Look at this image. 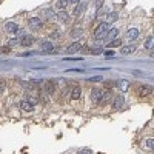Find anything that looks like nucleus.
Segmentation results:
<instances>
[{
    "instance_id": "nucleus-1",
    "label": "nucleus",
    "mask_w": 154,
    "mask_h": 154,
    "mask_svg": "<svg viewBox=\"0 0 154 154\" xmlns=\"http://www.w3.org/2000/svg\"><path fill=\"white\" fill-rule=\"evenodd\" d=\"M106 32H108V23H106V22H103V23H100L99 26L96 28L94 35H96V38L105 40V38H106Z\"/></svg>"
},
{
    "instance_id": "nucleus-2",
    "label": "nucleus",
    "mask_w": 154,
    "mask_h": 154,
    "mask_svg": "<svg viewBox=\"0 0 154 154\" xmlns=\"http://www.w3.org/2000/svg\"><path fill=\"white\" fill-rule=\"evenodd\" d=\"M151 93H152V88L149 85H142L139 88V96L140 97H148Z\"/></svg>"
},
{
    "instance_id": "nucleus-3",
    "label": "nucleus",
    "mask_w": 154,
    "mask_h": 154,
    "mask_svg": "<svg viewBox=\"0 0 154 154\" xmlns=\"http://www.w3.org/2000/svg\"><path fill=\"white\" fill-rule=\"evenodd\" d=\"M102 96H103V93H102L99 88H94L93 91H91V99H93V102H94V103H100Z\"/></svg>"
},
{
    "instance_id": "nucleus-4",
    "label": "nucleus",
    "mask_w": 154,
    "mask_h": 154,
    "mask_svg": "<svg viewBox=\"0 0 154 154\" xmlns=\"http://www.w3.org/2000/svg\"><path fill=\"white\" fill-rule=\"evenodd\" d=\"M28 25L32 28V29H38L42 26V20L38 19V17H31L29 20H28Z\"/></svg>"
},
{
    "instance_id": "nucleus-5",
    "label": "nucleus",
    "mask_w": 154,
    "mask_h": 154,
    "mask_svg": "<svg viewBox=\"0 0 154 154\" xmlns=\"http://www.w3.org/2000/svg\"><path fill=\"white\" fill-rule=\"evenodd\" d=\"M20 108H22V111L31 112V111H34V103H32V102H28V100H23L20 103Z\"/></svg>"
},
{
    "instance_id": "nucleus-6",
    "label": "nucleus",
    "mask_w": 154,
    "mask_h": 154,
    "mask_svg": "<svg viewBox=\"0 0 154 154\" xmlns=\"http://www.w3.org/2000/svg\"><path fill=\"white\" fill-rule=\"evenodd\" d=\"M20 43H22V46H31L34 43V37L32 35H25V37H22Z\"/></svg>"
},
{
    "instance_id": "nucleus-7",
    "label": "nucleus",
    "mask_w": 154,
    "mask_h": 154,
    "mask_svg": "<svg viewBox=\"0 0 154 154\" xmlns=\"http://www.w3.org/2000/svg\"><path fill=\"white\" fill-rule=\"evenodd\" d=\"M5 29H6V32H16L19 29V26H17V23H14V22H8L5 25Z\"/></svg>"
},
{
    "instance_id": "nucleus-8",
    "label": "nucleus",
    "mask_w": 154,
    "mask_h": 154,
    "mask_svg": "<svg viewBox=\"0 0 154 154\" xmlns=\"http://www.w3.org/2000/svg\"><path fill=\"white\" fill-rule=\"evenodd\" d=\"M139 37V31L136 28H131V29H128L126 31V38H130V40H134V38Z\"/></svg>"
},
{
    "instance_id": "nucleus-9",
    "label": "nucleus",
    "mask_w": 154,
    "mask_h": 154,
    "mask_svg": "<svg viewBox=\"0 0 154 154\" xmlns=\"http://www.w3.org/2000/svg\"><path fill=\"white\" fill-rule=\"evenodd\" d=\"M122 106H123V96L114 97V108L116 109H122Z\"/></svg>"
},
{
    "instance_id": "nucleus-10",
    "label": "nucleus",
    "mask_w": 154,
    "mask_h": 154,
    "mask_svg": "<svg viewBox=\"0 0 154 154\" xmlns=\"http://www.w3.org/2000/svg\"><path fill=\"white\" fill-rule=\"evenodd\" d=\"M120 51H122V54H131V53H134V51H136V45H126Z\"/></svg>"
},
{
    "instance_id": "nucleus-11",
    "label": "nucleus",
    "mask_w": 154,
    "mask_h": 154,
    "mask_svg": "<svg viewBox=\"0 0 154 154\" xmlns=\"http://www.w3.org/2000/svg\"><path fill=\"white\" fill-rule=\"evenodd\" d=\"M111 99H112V94H111V91H108V93H105L103 96H102V100H100V103H102V105H105V103H109V102H111Z\"/></svg>"
},
{
    "instance_id": "nucleus-12",
    "label": "nucleus",
    "mask_w": 154,
    "mask_h": 154,
    "mask_svg": "<svg viewBox=\"0 0 154 154\" xmlns=\"http://www.w3.org/2000/svg\"><path fill=\"white\" fill-rule=\"evenodd\" d=\"M117 34H119V31L116 29V28L108 29V32H106V38H109V40H114V38H117Z\"/></svg>"
},
{
    "instance_id": "nucleus-13",
    "label": "nucleus",
    "mask_w": 154,
    "mask_h": 154,
    "mask_svg": "<svg viewBox=\"0 0 154 154\" xmlns=\"http://www.w3.org/2000/svg\"><path fill=\"white\" fill-rule=\"evenodd\" d=\"M80 48H82V45H80L79 42H74V43H71V45L68 46V51H69V53H77Z\"/></svg>"
},
{
    "instance_id": "nucleus-14",
    "label": "nucleus",
    "mask_w": 154,
    "mask_h": 154,
    "mask_svg": "<svg viewBox=\"0 0 154 154\" xmlns=\"http://www.w3.org/2000/svg\"><path fill=\"white\" fill-rule=\"evenodd\" d=\"M40 48H42L43 53H48V51H53V43H51V42H43L40 45Z\"/></svg>"
},
{
    "instance_id": "nucleus-15",
    "label": "nucleus",
    "mask_w": 154,
    "mask_h": 154,
    "mask_svg": "<svg viewBox=\"0 0 154 154\" xmlns=\"http://www.w3.org/2000/svg\"><path fill=\"white\" fill-rule=\"evenodd\" d=\"M71 97H72L74 100L80 99V88H79V86H74V89L71 91Z\"/></svg>"
},
{
    "instance_id": "nucleus-16",
    "label": "nucleus",
    "mask_w": 154,
    "mask_h": 154,
    "mask_svg": "<svg viewBox=\"0 0 154 154\" xmlns=\"http://www.w3.org/2000/svg\"><path fill=\"white\" fill-rule=\"evenodd\" d=\"M45 91L46 93H54V82H45Z\"/></svg>"
},
{
    "instance_id": "nucleus-17",
    "label": "nucleus",
    "mask_w": 154,
    "mask_h": 154,
    "mask_svg": "<svg viewBox=\"0 0 154 154\" xmlns=\"http://www.w3.org/2000/svg\"><path fill=\"white\" fill-rule=\"evenodd\" d=\"M120 45H122L120 38H114V40H109V43H108L109 48H117V46H120Z\"/></svg>"
},
{
    "instance_id": "nucleus-18",
    "label": "nucleus",
    "mask_w": 154,
    "mask_h": 154,
    "mask_svg": "<svg viewBox=\"0 0 154 154\" xmlns=\"http://www.w3.org/2000/svg\"><path fill=\"white\" fill-rule=\"evenodd\" d=\"M143 145H145V148H146V149H151V151H154V140H152V139H148V140H145V142H143Z\"/></svg>"
},
{
    "instance_id": "nucleus-19",
    "label": "nucleus",
    "mask_w": 154,
    "mask_h": 154,
    "mask_svg": "<svg viewBox=\"0 0 154 154\" xmlns=\"http://www.w3.org/2000/svg\"><path fill=\"white\" fill-rule=\"evenodd\" d=\"M145 48H146V49H152V48H154V37H148V38H146Z\"/></svg>"
},
{
    "instance_id": "nucleus-20",
    "label": "nucleus",
    "mask_w": 154,
    "mask_h": 154,
    "mask_svg": "<svg viewBox=\"0 0 154 154\" xmlns=\"http://www.w3.org/2000/svg\"><path fill=\"white\" fill-rule=\"evenodd\" d=\"M117 86H119L120 89H123V91H126L128 86H130V83H128L126 80H119V82H117Z\"/></svg>"
},
{
    "instance_id": "nucleus-21",
    "label": "nucleus",
    "mask_w": 154,
    "mask_h": 154,
    "mask_svg": "<svg viewBox=\"0 0 154 154\" xmlns=\"http://www.w3.org/2000/svg\"><path fill=\"white\" fill-rule=\"evenodd\" d=\"M116 20H117V14H116V12H111V14L106 16V23L108 22H116Z\"/></svg>"
},
{
    "instance_id": "nucleus-22",
    "label": "nucleus",
    "mask_w": 154,
    "mask_h": 154,
    "mask_svg": "<svg viewBox=\"0 0 154 154\" xmlns=\"http://www.w3.org/2000/svg\"><path fill=\"white\" fill-rule=\"evenodd\" d=\"M59 19H60L62 22H66V20H68V14H66L65 11H60V12H59Z\"/></svg>"
},
{
    "instance_id": "nucleus-23",
    "label": "nucleus",
    "mask_w": 154,
    "mask_h": 154,
    "mask_svg": "<svg viewBox=\"0 0 154 154\" xmlns=\"http://www.w3.org/2000/svg\"><path fill=\"white\" fill-rule=\"evenodd\" d=\"M66 3H68L66 0H59V2H57V6H59L60 9H63V8L66 6Z\"/></svg>"
},
{
    "instance_id": "nucleus-24",
    "label": "nucleus",
    "mask_w": 154,
    "mask_h": 154,
    "mask_svg": "<svg viewBox=\"0 0 154 154\" xmlns=\"http://www.w3.org/2000/svg\"><path fill=\"white\" fill-rule=\"evenodd\" d=\"M17 43H19V40H17V38L14 37V38H11V40L8 42V46H9V48H11V46H16Z\"/></svg>"
},
{
    "instance_id": "nucleus-25",
    "label": "nucleus",
    "mask_w": 154,
    "mask_h": 154,
    "mask_svg": "<svg viewBox=\"0 0 154 154\" xmlns=\"http://www.w3.org/2000/svg\"><path fill=\"white\" fill-rule=\"evenodd\" d=\"M80 34H82V29H72V31H71L72 38H74V37H77V35H80Z\"/></svg>"
},
{
    "instance_id": "nucleus-26",
    "label": "nucleus",
    "mask_w": 154,
    "mask_h": 154,
    "mask_svg": "<svg viewBox=\"0 0 154 154\" xmlns=\"http://www.w3.org/2000/svg\"><path fill=\"white\" fill-rule=\"evenodd\" d=\"M77 154H93V152H91V149H88V148H82Z\"/></svg>"
},
{
    "instance_id": "nucleus-27",
    "label": "nucleus",
    "mask_w": 154,
    "mask_h": 154,
    "mask_svg": "<svg viewBox=\"0 0 154 154\" xmlns=\"http://www.w3.org/2000/svg\"><path fill=\"white\" fill-rule=\"evenodd\" d=\"M99 80H102V77H100V75H96V77H89V79H88V82H99Z\"/></svg>"
},
{
    "instance_id": "nucleus-28",
    "label": "nucleus",
    "mask_w": 154,
    "mask_h": 154,
    "mask_svg": "<svg viewBox=\"0 0 154 154\" xmlns=\"http://www.w3.org/2000/svg\"><path fill=\"white\" fill-rule=\"evenodd\" d=\"M83 6H85V5H77V8H75V11H74V14H80L82 9H83Z\"/></svg>"
},
{
    "instance_id": "nucleus-29",
    "label": "nucleus",
    "mask_w": 154,
    "mask_h": 154,
    "mask_svg": "<svg viewBox=\"0 0 154 154\" xmlns=\"http://www.w3.org/2000/svg\"><path fill=\"white\" fill-rule=\"evenodd\" d=\"M5 86H6L5 80H2V79H0V93H3V91H5Z\"/></svg>"
},
{
    "instance_id": "nucleus-30",
    "label": "nucleus",
    "mask_w": 154,
    "mask_h": 154,
    "mask_svg": "<svg viewBox=\"0 0 154 154\" xmlns=\"http://www.w3.org/2000/svg\"><path fill=\"white\" fill-rule=\"evenodd\" d=\"M0 53H3V54L9 53V46H3V48H0Z\"/></svg>"
},
{
    "instance_id": "nucleus-31",
    "label": "nucleus",
    "mask_w": 154,
    "mask_h": 154,
    "mask_svg": "<svg viewBox=\"0 0 154 154\" xmlns=\"http://www.w3.org/2000/svg\"><path fill=\"white\" fill-rule=\"evenodd\" d=\"M45 16H46V17H53L54 14H53V11H51V9H46V11H45Z\"/></svg>"
},
{
    "instance_id": "nucleus-32",
    "label": "nucleus",
    "mask_w": 154,
    "mask_h": 154,
    "mask_svg": "<svg viewBox=\"0 0 154 154\" xmlns=\"http://www.w3.org/2000/svg\"><path fill=\"white\" fill-rule=\"evenodd\" d=\"M91 53H93V54H100V53H102V48H94Z\"/></svg>"
},
{
    "instance_id": "nucleus-33",
    "label": "nucleus",
    "mask_w": 154,
    "mask_h": 154,
    "mask_svg": "<svg viewBox=\"0 0 154 154\" xmlns=\"http://www.w3.org/2000/svg\"><path fill=\"white\" fill-rule=\"evenodd\" d=\"M59 35H60V32H59V31H54V32L51 34L49 37H53V38H59Z\"/></svg>"
},
{
    "instance_id": "nucleus-34",
    "label": "nucleus",
    "mask_w": 154,
    "mask_h": 154,
    "mask_svg": "<svg viewBox=\"0 0 154 154\" xmlns=\"http://www.w3.org/2000/svg\"><path fill=\"white\" fill-rule=\"evenodd\" d=\"M16 34H17L19 37H20V35H26V34H25V31H23V29H17V31H16Z\"/></svg>"
},
{
    "instance_id": "nucleus-35",
    "label": "nucleus",
    "mask_w": 154,
    "mask_h": 154,
    "mask_svg": "<svg viewBox=\"0 0 154 154\" xmlns=\"http://www.w3.org/2000/svg\"><path fill=\"white\" fill-rule=\"evenodd\" d=\"M105 85H106V88H108V89L111 88V82H105Z\"/></svg>"
},
{
    "instance_id": "nucleus-36",
    "label": "nucleus",
    "mask_w": 154,
    "mask_h": 154,
    "mask_svg": "<svg viewBox=\"0 0 154 154\" xmlns=\"http://www.w3.org/2000/svg\"><path fill=\"white\" fill-rule=\"evenodd\" d=\"M71 3H79V0H69Z\"/></svg>"
}]
</instances>
